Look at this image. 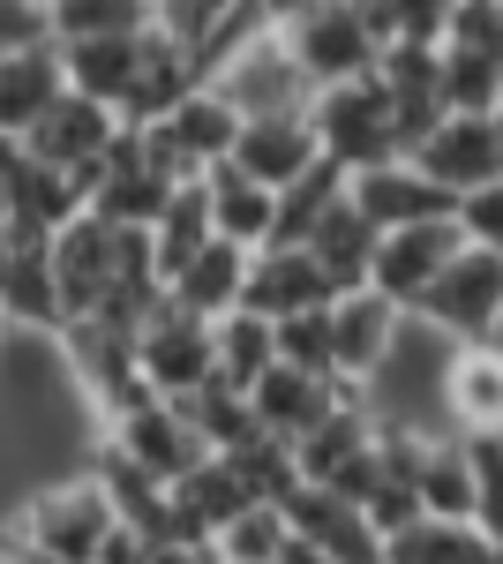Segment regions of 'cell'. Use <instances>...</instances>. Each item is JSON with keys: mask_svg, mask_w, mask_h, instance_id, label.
<instances>
[{"mask_svg": "<svg viewBox=\"0 0 503 564\" xmlns=\"http://www.w3.org/2000/svg\"><path fill=\"white\" fill-rule=\"evenodd\" d=\"M15 527H23V542L53 564H98V550L113 542L121 512H113L106 481L90 475V467H76V475H61V481H39V489L15 505Z\"/></svg>", "mask_w": 503, "mask_h": 564, "instance_id": "obj_1", "label": "cell"}, {"mask_svg": "<svg viewBox=\"0 0 503 564\" xmlns=\"http://www.w3.org/2000/svg\"><path fill=\"white\" fill-rule=\"evenodd\" d=\"M210 90H218L241 121H308V113H316V98H324V90L308 84V68L294 61L286 31H271V23L249 31V39L218 61Z\"/></svg>", "mask_w": 503, "mask_h": 564, "instance_id": "obj_2", "label": "cell"}, {"mask_svg": "<svg viewBox=\"0 0 503 564\" xmlns=\"http://www.w3.org/2000/svg\"><path fill=\"white\" fill-rule=\"evenodd\" d=\"M308 121H316L324 159L346 166V174H369V166L406 159V143H398V106H391V84H383V76H361V84L324 90Z\"/></svg>", "mask_w": 503, "mask_h": 564, "instance_id": "obj_3", "label": "cell"}, {"mask_svg": "<svg viewBox=\"0 0 503 564\" xmlns=\"http://www.w3.org/2000/svg\"><path fill=\"white\" fill-rule=\"evenodd\" d=\"M98 436H106V452H121L128 467H143L151 481H166V489H181L204 459H218L204 444V430L188 422V406H173V399H143L135 414L106 422Z\"/></svg>", "mask_w": 503, "mask_h": 564, "instance_id": "obj_4", "label": "cell"}, {"mask_svg": "<svg viewBox=\"0 0 503 564\" xmlns=\"http://www.w3.org/2000/svg\"><path fill=\"white\" fill-rule=\"evenodd\" d=\"M135 354H143V384L158 391V399H196L204 384H218V324H204V316H188V308H158V324L135 339Z\"/></svg>", "mask_w": 503, "mask_h": 564, "instance_id": "obj_5", "label": "cell"}, {"mask_svg": "<svg viewBox=\"0 0 503 564\" xmlns=\"http://www.w3.org/2000/svg\"><path fill=\"white\" fill-rule=\"evenodd\" d=\"M286 45H294V61L308 68V84H316V90L361 84V76H376V68H383V39L369 31V15H361V8H331V0H324L308 23H294Z\"/></svg>", "mask_w": 503, "mask_h": 564, "instance_id": "obj_6", "label": "cell"}, {"mask_svg": "<svg viewBox=\"0 0 503 564\" xmlns=\"http://www.w3.org/2000/svg\"><path fill=\"white\" fill-rule=\"evenodd\" d=\"M466 257V226L459 218H436V226H398V234H383L376 249V286L383 302H398L406 316H414L420 302H428V286L451 271V263Z\"/></svg>", "mask_w": 503, "mask_h": 564, "instance_id": "obj_7", "label": "cell"}, {"mask_svg": "<svg viewBox=\"0 0 503 564\" xmlns=\"http://www.w3.org/2000/svg\"><path fill=\"white\" fill-rule=\"evenodd\" d=\"M428 332H444V339H459V347H473L489 324L503 316V257H489V249H466L436 286H428V302L414 308Z\"/></svg>", "mask_w": 503, "mask_h": 564, "instance_id": "obj_8", "label": "cell"}, {"mask_svg": "<svg viewBox=\"0 0 503 564\" xmlns=\"http://www.w3.org/2000/svg\"><path fill=\"white\" fill-rule=\"evenodd\" d=\"M331 339H338V384H376L383 361L406 339V308L383 302L376 286L361 294H338L331 302Z\"/></svg>", "mask_w": 503, "mask_h": 564, "instance_id": "obj_9", "label": "cell"}, {"mask_svg": "<svg viewBox=\"0 0 503 564\" xmlns=\"http://www.w3.org/2000/svg\"><path fill=\"white\" fill-rule=\"evenodd\" d=\"M0 212L15 218V234L23 241H53L61 226H76V218L90 212L84 181L68 174V166H45V159H15L8 174H0Z\"/></svg>", "mask_w": 503, "mask_h": 564, "instance_id": "obj_10", "label": "cell"}, {"mask_svg": "<svg viewBox=\"0 0 503 564\" xmlns=\"http://www.w3.org/2000/svg\"><path fill=\"white\" fill-rule=\"evenodd\" d=\"M414 166L428 181H444V188L466 204L473 188L503 181V135H496V121H489V113H451V121H444V129L414 151Z\"/></svg>", "mask_w": 503, "mask_h": 564, "instance_id": "obj_11", "label": "cell"}, {"mask_svg": "<svg viewBox=\"0 0 503 564\" xmlns=\"http://www.w3.org/2000/svg\"><path fill=\"white\" fill-rule=\"evenodd\" d=\"M53 271H61L68 316H76V324L98 316L106 286H113V271H121V226L98 218V212H84L76 226H61V234H53Z\"/></svg>", "mask_w": 503, "mask_h": 564, "instance_id": "obj_12", "label": "cell"}, {"mask_svg": "<svg viewBox=\"0 0 503 564\" xmlns=\"http://www.w3.org/2000/svg\"><path fill=\"white\" fill-rule=\"evenodd\" d=\"M353 204L376 218L383 234H398V226H436V218H459V196H451L444 181H428L414 159H391V166L353 174Z\"/></svg>", "mask_w": 503, "mask_h": 564, "instance_id": "obj_13", "label": "cell"}, {"mask_svg": "<svg viewBox=\"0 0 503 564\" xmlns=\"http://www.w3.org/2000/svg\"><path fill=\"white\" fill-rule=\"evenodd\" d=\"M241 135H249V121H241V113H233V106H226V98H218L210 84H204V90H188V98L173 106L166 121H158V143H166V151H173V159H181V166H188L196 181L218 174V166L241 151Z\"/></svg>", "mask_w": 503, "mask_h": 564, "instance_id": "obj_14", "label": "cell"}, {"mask_svg": "<svg viewBox=\"0 0 503 564\" xmlns=\"http://www.w3.org/2000/svg\"><path fill=\"white\" fill-rule=\"evenodd\" d=\"M0 324L8 332H31V339H61L76 316L61 294V271H53V241H23L8 279H0Z\"/></svg>", "mask_w": 503, "mask_h": 564, "instance_id": "obj_15", "label": "cell"}, {"mask_svg": "<svg viewBox=\"0 0 503 564\" xmlns=\"http://www.w3.org/2000/svg\"><path fill=\"white\" fill-rule=\"evenodd\" d=\"M121 135V113L113 106H98V98H84V90H68L53 113H45L39 129L23 135V151L31 159H45V166H68V174H84L90 159H106V143Z\"/></svg>", "mask_w": 503, "mask_h": 564, "instance_id": "obj_16", "label": "cell"}, {"mask_svg": "<svg viewBox=\"0 0 503 564\" xmlns=\"http://www.w3.org/2000/svg\"><path fill=\"white\" fill-rule=\"evenodd\" d=\"M249 505H263V497H255L249 475H241V467H233V459L218 452V459H204L196 475L173 489V527H181L188 542H210V550H218V534L241 520Z\"/></svg>", "mask_w": 503, "mask_h": 564, "instance_id": "obj_17", "label": "cell"}, {"mask_svg": "<svg viewBox=\"0 0 503 564\" xmlns=\"http://www.w3.org/2000/svg\"><path fill=\"white\" fill-rule=\"evenodd\" d=\"M338 286L324 279V263L308 249H255V271H249V308L286 324V316H308V308H331Z\"/></svg>", "mask_w": 503, "mask_h": 564, "instance_id": "obj_18", "label": "cell"}, {"mask_svg": "<svg viewBox=\"0 0 503 564\" xmlns=\"http://www.w3.org/2000/svg\"><path fill=\"white\" fill-rule=\"evenodd\" d=\"M249 271H255V249H241V241H210L204 257L166 286V302L188 308V316H204V324H226L233 308H249Z\"/></svg>", "mask_w": 503, "mask_h": 564, "instance_id": "obj_19", "label": "cell"}, {"mask_svg": "<svg viewBox=\"0 0 503 564\" xmlns=\"http://www.w3.org/2000/svg\"><path fill=\"white\" fill-rule=\"evenodd\" d=\"M61 98H68L61 45H31V53H8L0 61V135H31Z\"/></svg>", "mask_w": 503, "mask_h": 564, "instance_id": "obj_20", "label": "cell"}, {"mask_svg": "<svg viewBox=\"0 0 503 564\" xmlns=\"http://www.w3.org/2000/svg\"><path fill=\"white\" fill-rule=\"evenodd\" d=\"M376 249H383V226L353 204V188H346V204L308 234V257L324 263V279H331L338 294H361V286L376 279Z\"/></svg>", "mask_w": 503, "mask_h": 564, "instance_id": "obj_21", "label": "cell"}, {"mask_svg": "<svg viewBox=\"0 0 503 564\" xmlns=\"http://www.w3.org/2000/svg\"><path fill=\"white\" fill-rule=\"evenodd\" d=\"M233 166L263 188H294L300 174H316L324 166V143H316V121H249L241 135V151H233Z\"/></svg>", "mask_w": 503, "mask_h": 564, "instance_id": "obj_22", "label": "cell"}, {"mask_svg": "<svg viewBox=\"0 0 503 564\" xmlns=\"http://www.w3.org/2000/svg\"><path fill=\"white\" fill-rule=\"evenodd\" d=\"M346 391H353V384H331V377H308V369H286V361H278L249 399H255V422H263L271 436H308Z\"/></svg>", "mask_w": 503, "mask_h": 564, "instance_id": "obj_23", "label": "cell"}, {"mask_svg": "<svg viewBox=\"0 0 503 564\" xmlns=\"http://www.w3.org/2000/svg\"><path fill=\"white\" fill-rule=\"evenodd\" d=\"M444 414L459 436H503V361L489 347H459L444 377Z\"/></svg>", "mask_w": 503, "mask_h": 564, "instance_id": "obj_24", "label": "cell"}, {"mask_svg": "<svg viewBox=\"0 0 503 564\" xmlns=\"http://www.w3.org/2000/svg\"><path fill=\"white\" fill-rule=\"evenodd\" d=\"M204 188H210L218 241H241V249H271V241H278V188L249 181L233 159H226L218 174H204Z\"/></svg>", "mask_w": 503, "mask_h": 564, "instance_id": "obj_25", "label": "cell"}, {"mask_svg": "<svg viewBox=\"0 0 503 564\" xmlns=\"http://www.w3.org/2000/svg\"><path fill=\"white\" fill-rule=\"evenodd\" d=\"M420 505H428V520H473L481 512V481H473V444L459 430L428 436V452H420Z\"/></svg>", "mask_w": 503, "mask_h": 564, "instance_id": "obj_26", "label": "cell"}, {"mask_svg": "<svg viewBox=\"0 0 503 564\" xmlns=\"http://www.w3.org/2000/svg\"><path fill=\"white\" fill-rule=\"evenodd\" d=\"M143 53L151 39H90V45H61V61H68V90H84L98 106H113L121 113L135 76H143Z\"/></svg>", "mask_w": 503, "mask_h": 564, "instance_id": "obj_27", "label": "cell"}, {"mask_svg": "<svg viewBox=\"0 0 503 564\" xmlns=\"http://www.w3.org/2000/svg\"><path fill=\"white\" fill-rule=\"evenodd\" d=\"M53 45H90V39H151L158 0H53Z\"/></svg>", "mask_w": 503, "mask_h": 564, "instance_id": "obj_28", "label": "cell"}, {"mask_svg": "<svg viewBox=\"0 0 503 564\" xmlns=\"http://www.w3.org/2000/svg\"><path fill=\"white\" fill-rule=\"evenodd\" d=\"M151 241H158V271H166V286L204 257L210 241H218V218H210V188H204V181H181V188H173V204H166V218L151 226Z\"/></svg>", "mask_w": 503, "mask_h": 564, "instance_id": "obj_29", "label": "cell"}, {"mask_svg": "<svg viewBox=\"0 0 503 564\" xmlns=\"http://www.w3.org/2000/svg\"><path fill=\"white\" fill-rule=\"evenodd\" d=\"M271 369H278V324L255 316V308H233V316L218 324V384L255 391Z\"/></svg>", "mask_w": 503, "mask_h": 564, "instance_id": "obj_30", "label": "cell"}, {"mask_svg": "<svg viewBox=\"0 0 503 564\" xmlns=\"http://www.w3.org/2000/svg\"><path fill=\"white\" fill-rule=\"evenodd\" d=\"M346 188H353V174H346V166H331V159H324L316 174H300L294 188L278 196V241H271V249H308V234H316V226L346 204Z\"/></svg>", "mask_w": 503, "mask_h": 564, "instance_id": "obj_31", "label": "cell"}, {"mask_svg": "<svg viewBox=\"0 0 503 564\" xmlns=\"http://www.w3.org/2000/svg\"><path fill=\"white\" fill-rule=\"evenodd\" d=\"M391 564H496V542L473 520H420L391 542Z\"/></svg>", "mask_w": 503, "mask_h": 564, "instance_id": "obj_32", "label": "cell"}, {"mask_svg": "<svg viewBox=\"0 0 503 564\" xmlns=\"http://www.w3.org/2000/svg\"><path fill=\"white\" fill-rule=\"evenodd\" d=\"M181 406H188V422L204 430L210 452H241V444H255V436H263L255 399H249V391H233V384H204L196 399H181Z\"/></svg>", "mask_w": 503, "mask_h": 564, "instance_id": "obj_33", "label": "cell"}, {"mask_svg": "<svg viewBox=\"0 0 503 564\" xmlns=\"http://www.w3.org/2000/svg\"><path fill=\"white\" fill-rule=\"evenodd\" d=\"M286 542H294L286 505H249L241 520L218 534V564H278V557H286Z\"/></svg>", "mask_w": 503, "mask_h": 564, "instance_id": "obj_34", "label": "cell"}, {"mask_svg": "<svg viewBox=\"0 0 503 564\" xmlns=\"http://www.w3.org/2000/svg\"><path fill=\"white\" fill-rule=\"evenodd\" d=\"M226 459H233V467H241V475H249V489L255 497H263V505H286V497H294L300 481V452H294V436H255V444H241V452H226Z\"/></svg>", "mask_w": 503, "mask_h": 564, "instance_id": "obj_35", "label": "cell"}, {"mask_svg": "<svg viewBox=\"0 0 503 564\" xmlns=\"http://www.w3.org/2000/svg\"><path fill=\"white\" fill-rule=\"evenodd\" d=\"M278 361H286V369H308V377H331V384H338V339H331V308H308V316H286V324H278Z\"/></svg>", "mask_w": 503, "mask_h": 564, "instance_id": "obj_36", "label": "cell"}, {"mask_svg": "<svg viewBox=\"0 0 503 564\" xmlns=\"http://www.w3.org/2000/svg\"><path fill=\"white\" fill-rule=\"evenodd\" d=\"M444 98H451V113H496L503 106V61H481V53H451L444 45Z\"/></svg>", "mask_w": 503, "mask_h": 564, "instance_id": "obj_37", "label": "cell"}, {"mask_svg": "<svg viewBox=\"0 0 503 564\" xmlns=\"http://www.w3.org/2000/svg\"><path fill=\"white\" fill-rule=\"evenodd\" d=\"M451 53H481V61H503V0H459L451 31H444Z\"/></svg>", "mask_w": 503, "mask_h": 564, "instance_id": "obj_38", "label": "cell"}, {"mask_svg": "<svg viewBox=\"0 0 503 564\" xmlns=\"http://www.w3.org/2000/svg\"><path fill=\"white\" fill-rule=\"evenodd\" d=\"M473 444V481H481V512L473 527L503 550V436H466Z\"/></svg>", "mask_w": 503, "mask_h": 564, "instance_id": "obj_39", "label": "cell"}, {"mask_svg": "<svg viewBox=\"0 0 503 564\" xmlns=\"http://www.w3.org/2000/svg\"><path fill=\"white\" fill-rule=\"evenodd\" d=\"M459 226H466V249H489V257H503V181H489V188H473L459 204Z\"/></svg>", "mask_w": 503, "mask_h": 564, "instance_id": "obj_40", "label": "cell"}, {"mask_svg": "<svg viewBox=\"0 0 503 564\" xmlns=\"http://www.w3.org/2000/svg\"><path fill=\"white\" fill-rule=\"evenodd\" d=\"M31 45H53L45 0H0V61L8 53H31Z\"/></svg>", "mask_w": 503, "mask_h": 564, "instance_id": "obj_41", "label": "cell"}, {"mask_svg": "<svg viewBox=\"0 0 503 564\" xmlns=\"http://www.w3.org/2000/svg\"><path fill=\"white\" fill-rule=\"evenodd\" d=\"M383 8H391V31L420 45H444L451 15H459V0H383Z\"/></svg>", "mask_w": 503, "mask_h": 564, "instance_id": "obj_42", "label": "cell"}, {"mask_svg": "<svg viewBox=\"0 0 503 564\" xmlns=\"http://www.w3.org/2000/svg\"><path fill=\"white\" fill-rule=\"evenodd\" d=\"M143 564H218V550L210 542H188V534H166V542H151Z\"/></svg>", "mask_w": 503, "mask_h": 564, "instance_id": "obj_43", "label": "cell"}, {"mask_svg": "<svg viewBox=\"0 0 503 564\" xmlns=\"http://www.w3.org/2000/svg\"><path fill=\"white\" fill-rule=\"evenodd\" d=\"M278 564H338V557L324 550V542H300V534H294V542H286V557H278Z\"/></svg>", "mask_w": 503, "mask_h": 564, "instance_id": "obj_44", "label": "cell"}, {"mask_svg": "<svg viewBox=\"0 0 503 564\" xmlns=\"http://www.w3.org/2000/svg\"><path fill=\"white\" fill-rule=\"evenodd\" d=\"M15 249H23V234H15V218L0 212V279H8V263H15Z\"/></svg>", "mask_w": 503, "mask_h": 564, "instance_id": "obj_45", "label": "cell"}, {"mask_svg": "<svg viewBox=\"0 0 503 564\" xmlns=\"http://www.w3.org/2000/svg\"><path fill=\"white\" fill-rule=\"evenodd\" d=\"M473 347H489V354H496V361H503V316H496V324H489V332H481V339H473Z\"/></svg>", "mask_w": 503, "mask_h": 564, "instance_id": "obj_46", "label": "cell"}, {"mask_svg": "<svg viewBox=\"0 0 503 564\" xmlns=\"http://www.w3.org/2000/svg\"><path fill=\"white\" fill-rule=\"evenodd\" d=\"M331 8H369V0H331Z\"/></svg>", "mask_w": 503, "mask_h": 564, "instance_id": "obj_47", "label": "cell"}, {"mask_svg": "<svg viewBox=\"0 0 503 564\" xmlns=\"http://www.w3.org/2000/svg\"><path fill=\"white\" fill-rule=\"evenodd\" d=\"M489 121H496V135H503V106H496V113H489Z\"/></svg>", "mask_w": 503, "mask_h": 564, "instance_id": "obj_48", "label": "cell"}, {"mask_svg": "<svg viewBox=\"0 0 503 564\" xmlns=\"http://www.w3.org/2000/svg\"><path fill=\"white\" fill-rule=\"evenodd\" d=\"M0 339H8V324H0Z\"/></svg>", "mask_w": 503, "mask_h": 564, "instance_id": "obj_49", "label": "cell"}, {"mask_svg": "<svg viewBox=\"0 0 503 564\" xmlns=\"http://www.w3.org/2000/svg\"><path fill=\"white\" fill-rule=\"evenodd\" d=\"M496 564H503V550H496Z\"/></svg>", "mask_w": 503, "mask_h": 564, "instance_id": "obj_50", "label": "cell"}, {"mask_svg": "<svg viewBox=\"0 0 503 564\" xmlns=\"http://www.w3.org/2000/svg\"><path fill=\"white\" fill-rule=\"evenodd\" d=\"M45 8H53V0H45Z\"/></svg>", "mask_w": 503, "mask_h": 564, "instance_id": "obj_51", "label": "cell"}]
</instances>
